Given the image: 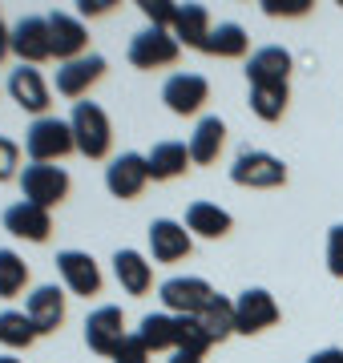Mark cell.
<instances>
[{
    "mask_svg": "<svg viewBox=\"0 0 343 363\" xmlns=\"http://www.w3.org/2000/svg\"><path fill=\"white\" fill-rule=\"evenodd\" d=\"M28 283V267L16 250H0V298L21 295Z\"/></svg>",
    "mask_w": 343,
    "mask_h": 363,
    "instance_id": "cell-31",
    "label": "cell"
},
{
    "mask_svg": "<svg viewBox=\"0 0 343 363\" xmlns=\"http://www.w3.org/2000/svg\"><path fill=\"white\" fill-rule=\"evenodd\" d=\"M137 339L150 351H174V343H178V315H170V311L145 315L142 327H137Z\"/></svg>",
    "mask_w": 343,
    "mask_h": 363,
    "instance_id": "cell-25",
    "label": "cell"
},
{
    "mask_svg": "<svg viewBox=\"0 0 343 363\" xmlns=\"http://www.w3.org/2000/svg\"><path fill=\"white\" fill-rule=\"evenodd\" d=\"M230 182L235 186H251V190H275L287 182V166L266 150H242L230 166Z\"/></svg>",
    "mask_w": 343,
    "mask_h": 363,
    "instance_id": "cell-5",
    "label": "cell"
},
{
    "mask_svg": "<svg viewBox=\"0 0 343 363\" xmlns=\"http://www.w3.org/2000/svg\"><path fill=\"white\" fill-rule=\"evenodd\" d=\"M210 347H214V339L206 335L202 319L178 315V343H174V351H178V355H190V359H202V355H206Z\"/></svg>",
    "mask_w": 343,
    "mask_h": 363,
    "instance_id": "cell-27",
    "label": "cell"
},
{
    "mask_svg": "<svg viewBox=\"0 0 343 363\" xmlns=\"http://www.w3.org/2000/svg\"><path fill=\"white\" fill-rule=\"evenodd\" d=\"M16 166H21V145L0 138V182L16 178Z\"/></svg>",
    "mask_w": 343,
    "mask_h": 363,
    "instance_id": "cell-35",
    "label": "cell"
},
{
    "mask_svg": "<svg viewBox=\"0 0 343 363\" xmlns=\"http://www.w3.org/2000/svg\"><path fill=\"white\" fill-rule=\"evenodd\" d=\"M85 343H89V351L113 359L118 347L125 343V315H121V307H97L85 319Z\"/></svg>",
    "mask_w": 343,
    "mask_h": 363,
    "instance_id": "cell-9",
    "label": "cell"
},
{
    "mask_svg": "<svg viewBox=\"0 0 343 363\" xmlns=\"http://www.w3.org/2000/svg\"><path fill=\"white\" fill-rule=\"evenodd\" d=\"M158 295H162V307H166L170 315H190V319H202V315L210 311V303L218 298L214 286L206 283V279H194V274L166 279Z\"/></svg>",
    "mask_w": 343,
    "mask_h": 363,
    "instance_id": "cell-1",
    "label": "cell"
},
{
    "mask_svg": "<svg viewBox=\"0 0 343 363\" xmlns=\"http://www.w3.org/2000/svg\"><path fill=\"white\" fill-rule=\"evenodd\" d=\"M145 182H150V162H145L142 154H121V157H113V162L106 166L109 194L121 198V202H130V198L142 194Z\"/></svg>",
    "mask_w": 343,
    "mask_h": 363,
    "instance_id": "cell-11",
    "label": "cell"
},
{
    "mask_svg": "<svg viewBox=\"0 0 343 363\" xmlns=\"http://www.w3.org/2000/svg\"><path fill=\"white\" fill-rule=\"evenodd\" d=\"M166 363H202V359H190V355H178L174 351V359H166Z\"/></svg>",
    "mask_w": 343,
    "mask_h": 363,
    "instance_id": "cell-40",
    "label": "cell"
},
{
    "mask_svg": "<svg viewBox=\"0 0 343 363\" xmlns=\"http://www.w3.org/2000/svg\"><path fill=\"white\" fill-rule=\"evenodd\" d=\"M223 142H226V125L223 117H202L198 130L190 133V162L194 166H210V162H218V154H223Z\"/></svg>",
    "mask_w": 343,
    "mask_h": 363,
    "instance_id": "cell-21",
    "label": "cell"
},
{
    "mask_svg": "<svg viewBox=\"0 0 343 363\" xmlns=\"http://www.w3.org/2000/svg\"><path fill=\"white\" fill-rule=\"evenodd\" d=\"M0 363H21V359H13V355H0Z\"/></svg>",
    "mask_w": 343,
    "mask_h": 363,
    "instance_id": "cell-41",
    "label": "cell"
},
{
    "mask_svg": "<svg viewBox=\"0 0 343 363\" xmlns=\"http://www.w3.org/2000/svg\"><path fill=\"white\" fill-rule=\"evenodd\" d=\"M69 125H73L77 150H81L85 157H106V154H109V142H113V133H109L106 109H101L97 101H77V105H73V117H69Z\"/></svg>",
    "mask_w": 343,
    "mask_h": 363,
    "instance_id": "cell-4",
    "label": "cell"
},
{
    "mask_svg": "<svg viewBox=\"0 0 343 363\" xmlns=\"http://www.w3.org/2000/svg\"><path fill=\"white\" fill-rule=\"evenodd\" d=\"M4 230L16 234V238H28V242H45L49 230H53V218L45 206H33V202H16V206L4 210Z\"/></svg>",
    "mask_w": 343,
    "mask_h": 363,
    "instance_id": "cell-15",
    "label": "cell"
},
{
    "mask_svg": "<svg viewBox=\"0 0 343 363\" xmlns=\"http://www.w3.org/2000/svg\"><path fill=\"white\" fill-rule=\"evenodd\" d=\"M206 97H210V81L198 77V73H174V77L162 85V101H166V109L178 113V117L198 113L202 105H206Z\"/></svg>",
    "mask_w": 343,
    "mask_h": 363,
    "instance_id": "cell-10",
    "label": "cell"
},
{
    "mask_svg": "<svg viewBox=\"0 0 343 363\" xmlns=\"http://www.w3.org/2000/svg\"><path fill=\"white\" fill-rule=\"evenodd\" d=\"M57 271L65 279V286L73 295H97L101 291V271H97V262L85 255V250H61L57 255Z\"/></svg>",
    "mask_w": 343,
    "mask_h": 363,
    "instance_id": "cell-12",
    "label": "cell"
},
{
    "mask_svg": "<svg viewBox=\"0 0 343 363\" xmlns=\"http://www.w3.org/2000/svg\"><path fill=\"white\" fill-rule=\"evenodd\" d=\"M113 274H118V283L125 295H145L154 286V267L137 250H118L113 255Z\"/></svg>",
    "mask_w": 343,
    "mask_h": 363,
    "instance_id": "cell-20",
    "label": "cell"
},
{
    "mask_svg": "<svg viewBox=\"0 0 343 363\" xmlns=\"http://www.w3.org/2000/svg\"><path fill=\"white\" fill-rule=\"evenodd\" d=\"M109 9V0H81V16H101Z\"/></svg>",
    "mask_w": 343,
    "mask_h": 363,
    "instance_id": "cell-38",
    "label": "cell"
},
{
    "mask_svg": "<svg viewBox=\"0 0 343 363\" xmlns=\"http://www.w3.org/2000/svg\"><path fill=\"white\" fill-rule=\"evenodd\" d=\"M113 363H150V347H145L137 335H125V343L118 347Z\"/></svg>",
    "mask_w": 343,
    "mask_h": 363,
    "instance_id": "cell-33",
    "label": "cell"
},
{
    "mask_svg": "<svg viewBox=\"0 0 343 363\" xmlns=\"http://www.w3.org/2000/svg\"><path fill=\"white\" fill-rule=\"evenodd\" d=\"M49 33H53V57L57 61H77L85 57V45H89V33L77 16L69 13H53L49 16Z\"/></svg>",
    "mask_w": 343,
    "mask_h": 363,
    "instance_id": "cell-19",
    "label": "cell"
},
{
    "mask_svg": "<svg viewBox=\"0 0 343 363\" xmlns=\"http://www.w3.org/2000/svg\"><path fill=\"white\" fill-rule=\"evenodd\" d=\"M25 315L33 319L37 335L57 331V327L65 323V295H61V286H37L25 303Z\"/></svg>",
    "mask_w": 343,
    "mask_h": 363,
    "instance_id": "cell-13",
    "label": "cell"
},
{
    "mask_svg": "<svg viewBox=\"0 0 343 363\" xmlns=\"http://www.w3.org/2000/svg\"><path fill=\"white\" fill-rule=\"evenodd\" d=\"M202 327H206V335H210L214 343H223V339L238 335V331H235V303L218 295L210 303V311L202 315Z\"/></svg>",
    "mask_w": 343,
    "mask_h": 363,
    "instance_id": "cell-30",
    "label": "cell"
},
{
    "mask_svg": "<svg viewBox=\"0 0 343 363\" xmlns=\"http://www.w3.org/2000/svg\"><path fill=\"white\" fill-rule=\"evenodd\" d=\"M291 77V52L279 49V45H266V49L251 52L247 61V81L251 85H287Z\"/></svg>",
    "mask_w": 343,
    "mask_h": 363,
    "instance_id": "cell-16",
    "label": "cell"
},
{
    "mask_svg": "<svg viewBox=\"0 0 343 363\" xmlns=\"http://www.w3.org/2000/svg\"><path fill=\"white\" fill-rule=\"evenodd\" d=\"M287 85H251V109L263 121H279L283 109H287Z\"/></svg>",
    "mask_w": 343,
    "mask_h": 363,
    "instance_id": "cell-29",
    "label": "cell"
},
{
    "mask_svg": "<svg viewBox=\"0 0 343 363\" xmlns=\"http://www.w3.org/2000/svg\"><path fill=\"white\" fill-rule=\"evenodd\" d=\"M307 363H343V351L339 347H323V351H315Z\"/></svg>",
    "mask_w": 343,
    "mask_h": 363,
    "instance_id": "cell-37",
    "label": "cell"
},
{
    "mask_svg": "<svg viewBox=\"0 0 343 363\" xmlns=\"http://www.w3.org/2000/svg\"><path fill=\"white\" fill-rule=\"evenodd\" d=\"M33 339H37V327L25 311H0V343L4 347H28Z\"/></svg>",
    "mask_w": 343,
    "mask_h": 363,
    "instance_id": "cell-28",
    "label": "cell"
},
{
    "mask_svg": "<svg viewBox=\"0 0 343 363\" xmlns=\"http://www.w3.org/2000/svg\"><path fill=\"white\" fill-rule=\"evenodd\" d=\"M21 194H25V202L49 210V206H57V202H65L69 174L61 166H53V162H28V166L21 169Z\"/></svg>",
    "mask_w": 343,
    "mask_h": 363,
    "instance_id": "cell-3",
    "label": "cell"
},
{
    "mask_svg": "<svg viewBox=\"0 0 343 363\" xmlns=\"http://www.w3.org/2000/svg\"><path fill=\"white\" fill-rule=\"evenodd\" d=\"M137 9H142V16L150 21V28H174L178 4H170V0H142Z\"/></svg>",
    "mask_w": 343,
    "mask_h": 363,
    "instance_id": "cell-32",
    "label": "cell"
},
{
    "mask_svg": "<svg viewBox=\"0 0 343 363\" xmlns=\"http://www.w3.org/2000/svg\"><path fill=\"white\" fill-rule=\"evenodd\" d=\"M106 73V57H77V61H65V65L57 69V93L61 97H81V93L89 89L93 81H101Z\"/></svg>",
    "mask_w": 343,
    "mask_h": 363,
    "instance_id": "cell-18",
    "label": "cell"
},
{
    "mask_svg": "<svg viewBox=\"0 0 343 363\" xmlns=\"http://www.w3.org/2000/svg\"><path fill=\"white\" fill-rule=\"evenodd\" d=\"M9 93H13V101L21 105V109H28V113H40L45 117V109H49V85H45V77H40L33 65H21L13 69V77H9Z\"/></svg>",
    "mask_w": 343,
    "mask_h": 363,
    "instance_id": "cell-17",
    "label": "cell"
},
{
    "mask_svg": "<svg viewBox=\"0 0 343 363\" xmlns=\"http://www.w3.org/2000/svg\"><path fill=\"white\" fill-rule=\"evenodd\" d=\"M202 52H210V57H223V61H230V57H242L247 52V28L235 25V21H226V25H214L210 37L202 40Z\"/></svg>",
    "mask_w": 343,
    "mask_h": 363,
    "instance_id": "cell-26",
    "label": "cell"
},
{
    "mask_svg": "<svg viewBox=\"0 0 343 363\" xmlns=\"http://www.w3.org/2000/svg\"><path fill=\"white\" fill-rule=\"evenodd\" d=\"M9 45L21 57V65H37L53 57V33H49V16H21L9 33Z\"/></svg>",
    "mask_w": 343,
    "mask_h": 363,
    "instance_id": "cell-6",
    "label": "cell"
},
{
    "mask_svg": "<svg viewBox=\"0 0 343 363\" xmlns=\"http://www.w3.org/2000/svg\"><path fill=\"white\" fill-rule=\"evenodd\" d=\"M210 13L206 4H178V16H174V37L178 45H190V49H202V40L210 37Z\"/></svg>",
    "mask_w": 343,
    "mask_h": 363,
    "instance_id": "cell-22",
    "label": "cell"
},
{
    "mask_svg": "<svg viewBox=\"0 0 343 363\" xmlns=\"http://www.w3.org/2000/svg\"><path fill=\"white\" fill-rule=\"evenodd\" d=\"M9 33H13V28H4V21H0V61H4V52H13V45H9Z\"/></svg>",
    "mask_w": 343,
    "mask_h": 363,
    "instance_id": "cell-39",
    "label": "cell"
},
{
    "mask_svg": "<svg viewBox=\"0 0 343 363\" xmlns=\"http://www.w3.org/2000/svg\"><path fill=\"white\" fill-rule=\"evenodd\" d=\"M145 162H150V178L154 182H170V178H178V174H186L190 150H186L182 142H158L145 154Z\"/></svg>",
    "mask_w": 343,
    "mask_h": 363,
    "instance_id": "cell-23",
    "label": "cell"
},
{
    "mask_svg": "<svg viewBox=\"0 0 343 363\" xmlns=\"http://www.w3.org/2000/svg\"><path fill=\"white\" fill-rule=\"evenodd\" d=\"M190 230H186L182 222H174V218H158V222H150V250H154V259L158 262H178L190 255Z\"/></svg>",
    "mask_w": 343,
    "mask_h": 363,
    "instance_id": "cell-14",
    "label": "cell"
},
{
    "mask_svg": "<svg viewBox=\"0 0 343 363\" xmlns=\"http://www.w3.org/2000/svg\"><path fill=\"white\" fill-rule=\"evenodd\" d=\"M186 230L198 238H223L230 230V214L214 202H190L186 206Z\"/></svg>",
    "mask_w": 343,
    "mask_h": 363,
    "instance_id": "cell-24",
    "label": "cell"
},
{
    "mask_svg": "<svg viewBox=\"0 0 343 363\" xmlns=\"http://www.w3.org/2000/svg\"><path fill=\"white\" fill-rule=\"evenodd\" d=\"M279 323V303L271 291L263 286H251V291H242L235 303V331L238 335H259L266 327Z\"/></svg>",
    "mask_w": 343,
    "mask_h": 363,
    "instance_id": "cell-8",
    "label": "cell"
},
{
    "mask_svg": "<svg viewBox=\"0 0 343 363\" xmlns=\"http://www.w3.org/2000/svg\"><path fill=\"white\" fill-rule=\"evenodd\" d=\"M69 150H77V138H73V125L61 121V117H37L25 133V154L33 162H57L65 157Z\"/></svg>",
    "mask_w": 343,
    "mask_h": 363,
    "instance_id": "cell-2",
    "label": "cell"
},
{
    "mask_svg": "<svg viewBox=\"0 0 343 363\" xmlns=\"http://www.w3.org/2000/svg\"><path fill=\"white\" fill-rule=\"evenodd\" d=\"M327 271L343 279V226H331L327 234Z\"/></svg>",
    "mask_w": 343,
    "mask_h": 363,
    "instance_id": "cell-34",
    "label": "cell"
},
{
    "mask_svg": "<svg viewBox=\"0 0 343 363\" xmlns=\"http://www.w3.org/2000/svg\"><path fill=\"white\" fill-rule=\"evenodd\" d=\"M307 0H263V13L266 16H307Z\"/></svg>",
    "mask_w": 343,
    "mask_h": 363,
    "instance_id": "cell-36",
    "label": "cell"
},
{
    "mask_svg": "<svg viewBox=\"0 0 343 363\" xmlns=\"http://www.w3.org/2000/svg\"><path fill=\"white\" fill-rule=\"evenodd\" d=\"M178 52H182V45H178V37H174L170 28H142L130 40V65L162 69V65H174Z\"/></svg>",
    "mask_w": 343,
    "mask_h": 363,
    "instance_id": "cell-7",
    "label": "cell"
}]
</instances>
